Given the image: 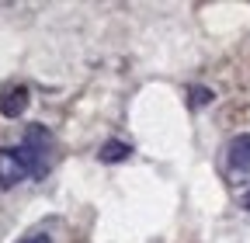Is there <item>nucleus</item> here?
Wrapping results in <instances>:
<instances>
[{
	"instance_id": "f257e3e1",
	"label": "nucleus",
	"mask_w": 250,
	"mask_h": 243,
	"mask_svg": "<svg viewBox=\"0 0 250 243\" xmlns=\"http://www.w3.org/2000/svg\"><path fill=\"white\" fill-rule=\"evenodd\" d=\"M49 142L52 139H49V132L42 125H28L24 142L18 149H21V160H24L31 177H45V170H49Z\"/></svg>"
},
{
	"instance_id": "f03ea898",
	"label": "nucleus",
	"mask_w": 250,
	"mask_h": 243,
	"mask_svg": "<svg viewBox=\"0 0 250 243\" xmlns=\"http://www.w3.org/2000/svg\"><path fill=\"white\" fill-rule=\"evenodd\" d=\"M226 170L233 184H250V136H236L226 149Z\"/></svg>"
},
{
	"instance_id": "7ed1b4c3",
	"label": "nucleus",
	"mask_w": 250,
	"mask_h": 243,
	"mask_svg": "<svg viewBox=\"0 0 250 243\" xmlns=\"http://www.w3.org/2000/svg\"><path fill=\"white\" fill-rule=\"evenodd\" d=\"M24 174H28V167H24V160H21V149L4 146V149H0V188L21 184Z\"/></svg>"
},
{
	"instance_id": "20e7f679",
	"label": "nucleus",
	"mask_w": 250,
	"mask_h": 243,
	"mask_svg": "<svg viewBox=\"0 0 250 243\" xmlns=\"http://www.w3.org/2000/svg\"><path fill=\"white\" fill-rule=\"evenodd\" d=\"M31 104V94H28V87L24 83H11L0 90V115L4 118H21Z\"/></svg>"
},
{
	"instance_id": "39448f33",
	"label": "nucleus",
	"mask_w": 250,
	"mask_h": 243,
	"mask_svg": "<svg viewBox=\"0 0 250 243\" xmlns=\"http://www.w3.org/2000/svg\"><path fill=\"white\" fill-rule=\"evenodd\" d=\"M129 157H132V146L122 142V139H108L98 149V160L101 163H122V160H129Z\"/></svg>"
},
{
	"instance_id": "423d86ee",
	"label": "nucleus",
	"mask_w": 250,
	"mask_h": 243,
	"mask_svg": "<svg viewBox=\"0 0 250 243\" xmlns=\"http://www.w3.org/2000/svg\"><path fill=\"white\" fill-rule=\"evenodd\" d=\"M188 94H191V108H205V104L215 101V94L208 87H202V83H191V87H188Z\"/></svg>"
},
{
	"instance_id": "0eeeda50",
	"label": "nucleus",
	"mask_w": 250,
	"mask_h": 243,
	"mask_svg": "<svg viewBox=\"0 0 250 243\" xmlns=\"http://www.w3.org/2000/svg\"><path fill=\"white\" fill-rule=\"evenodd\" d=\"M18 243H52V240H49V233H31V236H24Z\"/></svg>"
},
{
	"instance_id": "6e6552de",
	"label": "nucleus",
	"mask_w": 250,
	"mask_h": 243,
	"mask_svg": "<svg viewBox=\"0 0 250 243\" xmlns=\"http://www.w3.org/2000/svg\"><path fill=\"white\" fill-rule=\"evenodd\" d=\"M243 208H247V212H250V191H247V195H243Z\"/></svg>"
}]
</instances>
